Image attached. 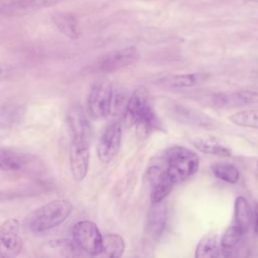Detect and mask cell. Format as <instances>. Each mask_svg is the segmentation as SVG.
Listing matches in <instances>:
<instances>
[{
    "label": "cell",
    "mask_w": 258,
    "mask_h": 258,
    "mask_svg": "<svg viewBox=\"0 0 258 258\" xmlns=\"http://www.w3.org/2000/svg\"><path fill=\"white\" fill-rule=\"evenodd\" d=\"M125 251V242L118 234H107L103 236L101 255L111 258H119Z\"/></svg>",
    "instance_id": "20"
},
{
    "label": "cell",
    "mask_w": 258,
    "mask_h": 258,
    "mask_svg": "<svg viewBox=\"0 0 258 258\" xmlns=\"http://www.w3.org/2000/svg\"><path fill=\"white\" fill-rule=\"evenodd\" d=\"M245 233L237 227L235 224L230 226L224 233L222 240H221V249L220 251L222 252L223 256H231L233 251L238 247L240 244L243 235Z\"/></svg>",
    "instance_id": "19"
},
{
    "label": "cell",
    "mask_w": 258,
    "mask_h": 258,
    "mask_svg": "<svg viewBox=\"0 0 258 258\" xmlns=\"http://www.w3.org/2000/svg\"><path fill=\"white\" fill-rule=\"evenodd\" d=\"M67 124L72 138L84 137L91 139L92 129L82 108L75 106L68 111Z\"/></svg>",
    "instance_id": "13"
},
{
    "label": "cell",
    "mask_w": 258,
    "mask_h": 258,
    "mask_svg": "<svg viewBox=\"0 0 258 258\" xmlns=\"http://www.w3.org/2000/svg\"><path fill=\"white\" fill-rule=\"evenodd\" d=\"M246 1H251V2H258V0H246Z\"/></svg>",
    "instance_id": "28"
},
{
    "label": "cell",
    "mask_w": 258,
    "mask_h": 258,
    "mask_svg": "<svg viewBox=\"0 0 258 258\" xmlns=\"http://www.w3.org/2000/svg\"><path fill=\"white\" fill-rule=\"evenodd\" d=\"M208 79L209 74L207 73H186L169 76L160 81V84L168 89L179 90L198 86L206 82Z\"/></svg>",
    "instance_id": "14"
},
{
    "label": "cell",
    "mask_w": 258,
    "mask_h": 258,
    "mask_svg": "<svg viewBox=\"0 0 258 258\" xmlns=\"http://www.w3.org/2000/svg\"><path fill=\"white\" fill-rule=\"evenodd\" d=\"M121 140L122 127L120 123L110 124L101 135L97 146L98 157L103 163H109L116 157L121 146Z\"/></svg>",
    "instance_id": "8"
},
{
    "label": "cell",
    "mask_w": 258,
    "mask_h": 258,
    "mask_svg": "<svg viewBox=\"0 0 258 258\" xmlns=\"http://www.w3.org/2000/svg\"><path fill=\"white\" fill-rule=\"evenodd\" d=\"M25 160L19 153L0 148V170H19Z\"/></svg>",
    "instance_id": "25"
},
{
    "label": "cell",
    "mask_w": 258,
    "mask_h": 258,
    "mask_svg": "<svg viewBox=\"0 0 258 258\" xmlns=\"http://www.w3.org/2000/svg\"><path fill=\"white\" fill-rule=\"evenodd\" d=\"M125 119L135 126L140 137H147L159 127L158 118L143 90L135 91L126 103Z\"/></svg>",
    "instance_id": "1"
},
{
    "label": "cell",
    "mask_w": 258,
    "mask_h": 258,
    "mask_svg": "<svg viewBox=\"0 0 258 258\" xmlns=\"http://www.w3.org/2000/svg\"><path fill=\"white\" fill-rule=\"evenodd\" d=\"M253 223H254V231L256 233V235L258 236V203L255 206V210H254V216H253Z\"/></svg>",
    "instance_id": "27"
},
{
    "label": "cell",
    "mask_w": 258,
    "mask_h": 258,
    "mask_svg": "<svg viewBox=\"0 0 258 258\" xmlns=\"http://www.w3.org/2000/svg\"><path fill=\"white\" fill-rule=\"evenodd\" d=\"M42 250L47 252L51 256H61V257H74L79 255V247L74 241L69 239H57L48 241L42 246Z\"/></svg>",
    "instance_id": "17"
},
{
    "label": "cell",
    "mask_w": 258,
    "mask_h": 258,
    "mask_svg": "<svg viewBox=\"0 0 258 258\" xmlns=\"http://www.w3.org/2000/svg\"><path fill=\"white\" fill-rule=\"evenodd\" d=\"M137 58L138 52L136 48L129 46L103 55L96 62V69L100 72L112 73L135 62Z\"/></svg>",
    "instance_id": "9"
},
{
    "label": "cell",
    "mask_w": 258,
    "mask_h": 258,
    "mask_svg": "<svg viewBox=\"0 0 258 258\" xmlns=\"http://www.w3.org/2000/svg\"><path fill=\"white\" fill-rule=\"evenodd\" d=\"M91 139L84 137L72 138L70 147V166L73 177L82 181L89 170Z\"/></svg>",
    "instance_id": "7"
},
{
    "label": "cell",
    "mask_w": 258,
    "mask_h": 258,
    "mask_svg": "<svg viewBox=\"0 0 258 258\" xmlns=\"http://www.w3.org/2000/svg\"><path fill=\"white\" fill-rule=\"evenodd\" d=\"M171 113L177 120L186 124L202 127H210L213 125V119H211L208 115L181 105L172 107Z\"/></svg>",
    "instance_id": "15"
},
{
    "label": "cell",
    "mask_w": 258,
    "mask_h": 258,
    "mask_svg": "<svg viewBox=\"0 0 258 258\" xmlns=\"http://www.w3.org/2000/svg\"><path fill=\"white\" fill-rule=\"evenodd\" d=\"M229 120L241 127L258 129V109H249L232 114Z\"/></svg>",
    "instance_id": "23"
},
{
    "label": "cell",
    "mask_w": 258,
    "mask_h": 258,
    "mask_svg": "<svg viewBox=\"0 0 258 258\" xmlns=\"http://www.w3.org/2000/svg\"><path fill=\"white\" fill-rule=\"evenodd\" d=\"M74 210L69 200H54L37 208L26 218L27 228L35 234L43 233L63 223Z\"/></svg>",
    "instance_id": "2"
},
{
    "label": "cell",
    "mask_w": 258,
    "mask_h": 258,
    "mask_svg": "<svg viewBox=\"0 0 258 258\" xmlns=\"http://www.w3.org/2000/svg\"><path fill=\"white\" fill-rule=\"evenodd\" d=\"M257 166H258V161H257Z\"/></svg>",
    "instance_id": "29"
},
{
    "label": "cell",
    "mask_w": 258,
    "mask_h": 258,
    "mask_svg": "<svg viewBox=\"0 0 258 258\" xmlns=\"http://www.w3.org/2000/svg\"><path fill=\"white\" fill-rule=\"evenodd\" d=\"M194 144L200 151L204 153L217 155L221 157H229L232 155L231 150L228 147L213 140L197 139L194 141Z\"/></svg>",
    "instance_id": "24"
},
{
    "label": "cell",
    "mask_w": 258,
    "mask_h": 258,
    "mask_svg": "<svg viewBox=\"0 0 258 258\" xmlns=\"http://www.w3.org/2000/svg\"><path fill=\"white\" fill-rule=\"evenodd\" d=\"M148 179L151 185L150 200L151 203L163 201L171 191L174 183L169 179L164 169L158 166H151L148 169Z\"/></svg>",
    "instance_id": "11"
},
{
    "label": "cell",
    "mask_w": 258,
    "mask_h": 258,
    "mask_svg": "<svg viewBox=\"0 0 258 258\" xmlns=\"http://www.w3.org/2000/svg\"><path fill=\"white\" fill-rule=\"evenodd\" d=\"M62 0H15L11 6L13 9L22 12H30L43 8L55 6Z\"/></svg>",
    "instance_id": "26"
},
{
    "label": "cell",
    "mask_w": 258,
    "mask_h": 258,
    "mask_svg": "<svg viewBox=\"0 0 258 258\" xmlns=\"http://www.w3.org/2000/svg\"><path fill=\"white\" fill-rule=\"evenodd\" d=\"M166 205L163 201L151 203L146 220V232L150 238L158 240L165 229L166 225Z\"/></svg>",
    "instance_id": "12"
},
{
    "label": "cell",
    "mask_w": 258,
    "mask_h": 258,
    "mask_svg": "<svg viewBox=\"0 0 258 258\" xmlns=\"http://www.w3.org/2000/svg\"><path fill=\"white\" fill-rule=\"evenodd\" d=\"M212 171L216 177L228 183H236L239 180L240 173L238 168L228 162H218L212 166Z\"/></svg>",
    "instance_id": "22"
},
{
    "label": "cell",
    "mask_w": 258,
    "mask_h": 258,
    "mask_svg": "<svg viewBox=\"0 0 258 258\" xmlns=\"http://www.w3.org/2000/svg\"><path fill=\"white\" fill-rule=\"evenodd\" d=\"M220 256V248L217 236L214 234L205 235L199 242L196 249L197 258H215Z\"/></svg>",
    "instance_id": "21"
},
{
    "label": "cell",
    "mask_w": 258,
    "mask_h": 258,
    "mask_svg": "<svg viewBox=\"0 0 258 258\" xmlns=\"http://www.w3.org/2000/svg\"><path fill=\"white\" fill-rule=\"evenodd\" d=\"M166 167L165 173L175 184L192 176L199 169L200 159L198 154L183 146L174 145L164 152Z\"/></svg>",
    "instance_id": "3"
},
{
    "label": "cell",
    "mask_w": 258,
    "mask_h": 258,
    "mask_svg": "<svg viewBox=\"0 0 258 258\" xmlns=\"http://www.w3.org/2000/svg\"><path fill=\"white\" fill-rule=\"evenodd\" d=\"M212 103L214 106L219 108L258 105V92L251 90L219 92L212 96Z\"/></svg>",
    "instance_id": "10"
},
{
    "label": "cell",
    "mask_w": 258,
    "mask_h": 258,
    "mask_svg": "<svg viewBox=\"0 0 258 258\" xmlns=\"http://www.w3.org/2000/svg\"><path fill=\"white\" fill-rule=\"evenodd\" d=\"M21 227L18 220L10 218L0 225V258H13L23 249Z\"/></svg>",
    "instance_id": "6"
},
{
    "label": "cell",
    "mask_w": 258,
    "mask_h": 258,
    "mask_svg": "<svg viewBox=\"0 0 258 258\" xmlns=\"http://www.w3.org/2000/svg\"><path fill=\"white\" fill-rule=\"evenodd\" d=\"M234 224L246 233L252 223V211L248 201L244 197H238L235 201L234 207Z\"/></svg>",
    "instance_id": "18"
},
{
    "label": "cell",
    "mask_w": 258,
    "mask_h": 258,
    "mask_svg": "<svg viewBox=\"0 0 258 258\" xmlns=\"http://www.w3.org/2000/svg\"><path fill=\"white\" fill-rule=\"evenodd\" d=\"M113 106V89L107 80L97 81L88 97V109L94 119H104L111 113Z\"/></svg>",
    "instance_id": "5"
},
{
    "label": "cell",
    "mask_w": 258,
    "mask_h": 258,
    "mask_svg": "<svg viewBox=\"0 0 258 258\" xmlns=\"http://www.w3.org/2000/svg\"><path fill=\"white\" fill-rule=\"evenodd\" d=\"M51 19L57 29L67 37L71 39L79 38L81 31L77 18L68 12H53L51 13Z\"/></svg>",
    "instance_id": "16"
},
{
    "label": "cell",
    "mask_w": 258,
    "mask_h": 258,
    "mask_svg": "<svg viewBox=\"0 0 258 258\" xmlns=\"http://www.w3.org/2000/svg\"><path fill=\"white\" fill-rule=\"evenodd\" d=\"M73 241L80 250L91 256H99L102 252L103 236L97 225L91 221H80L73 228Z\"/></svg>",
    "instance_id": "4"
}]
</instances>
